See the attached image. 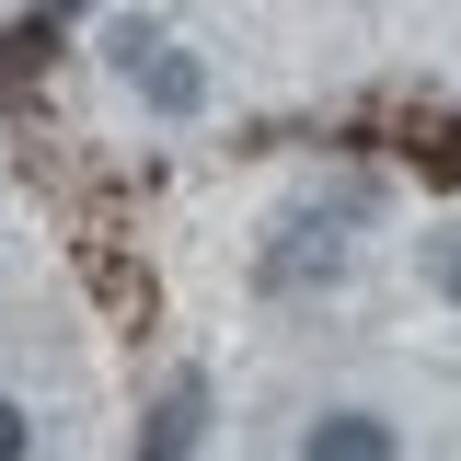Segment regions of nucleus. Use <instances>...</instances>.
I'll list each match as a JSON object with an SVG mask.
<instances>
[{
    "label": "nucleus",
    "instance_id": "4",
    "mask_svg": "<svg viewBox=\"0 0 461 461\" xmlns=\"http://www.w3.org/2000/svg\"><path fill=\"white\" fill-rule=\"evenodd\" d=\"M427 266H438V288L461 300V230H438V254H427Z\"/></svg>",
    "mask_w": 461,
    "mask_h": 461
},
{
    "label": "nucleus",
    "instance_id": "3",
    "mask_svg": "<svg viewBox=\"0 0 461 461\" xmlns=\"http://www.w3.org/2000/svg\"><path fill=\"white\" fill-rule=\"evenodd\" d=\"M23 450H35V415H23V403L0 393V461H23Z\"/></svg>",
    "mask_w": 461,
    "mask_h": 461
},
{
    "label": "nucleus",
    "instance_id": "1",
    "mask_svg": "<svg viewBox=\"0 0 461 461\" xmlns=\"http://www.w3.org/2000/svg\"><path fill=\"white\" fill-rule=\"evenodd\" d=\"M115 69H127V81H150V104H162V115H196V93H208V81H196V58H173L150 23H115Z\"/></svg>",
    "mask_w": 461,
    "mask_h": 461
},
{
    "label": "nucleus",
    "instance_id": "2",
    "mask_svg": "<svg viewBox=\"0 0 461 461\" xmlns=\"http://www.w3.org/2000/svg\"><path fill=\"white\" fill-rule=\"evenodd\" d=\"M300 461H403V450H393V415H369V403H335V415H312Z\"/></svg>",
    "mask_w": 461,
    "mask_h": 461
},
{
    "label": "nucleus",
    "instance_id": "5",
    "mask_svg": "<svg viewBox=\"0 0 461 461\" xmlns=\"http://www.w3.org/2000/svg\"><path fill=\"white\" fill-rule=\"evenodd\" d=\"M47 12H81V0H47Z\"/></svg>",
    "mask_w": 461,
    "mask_h": 461
}]
</instances>
